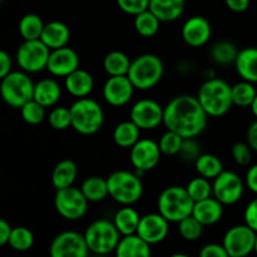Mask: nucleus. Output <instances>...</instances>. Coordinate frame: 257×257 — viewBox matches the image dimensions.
Here are the masks:
<instances>
[{"label":"nucleus","instance_id":"8","mask_svg":"<svg viewBox=\"0 0 257 257\" xmlns=\"http://www.w3.org/2000/svg\"><path fill=\"white\" fill-rule=\"evenodd\" d=\"M120 232L114 222L97 220L90 223L84 232L88 248L95 255H108L114 252L120 240Z\"/></svg>","mask_w":257,"mask_h":257},{"label":"nucleus","instance_id":"37","mask_svg":"<svg viewBox=\"0 0 257 257\" xmlns=\"http://www.w3.org/2000/svg\"><path fill=\"white\" fill-rule=\"evenodd\" d=\"M8 245L18 252H25V251L30 250L34 245V235L27 227H23V226L14 227Z\"/></svg>","mask_w":257,"mask_h":257},{"label":"nucleus","instance_id":"16","mask_svg":"<svg viewBox=\"0 0 257 257\" xmlns=\"http://www.w3.org/2000/svg\"><path fill=\"white\" fill-rule=\"evenodd\" d=\"M135 89L128 75L109 77L103 85V98L112 107H122L132 99Z\"/></svg>","mask_w":257,"mask_h":257},{"label":"nucleus","instance_id":"18","mask_svg":"<svg viewBox=\"0 0 257 257\" xmlns=\"http://www.w3.org/2000/svg\"><path fill=\"white\" fill-rule=\"evenodd\" d=\"M79 68V55L70 47L58 48L50 52L47 70L55 77L65 78Z\"/></svg>","mask_w":257,"mask_h":257},{"label":"nucleus","instance_id":"52","mask_svg":"<svg viewBox=\"0 0 257 257\" xmlns=\"http://www.w3.org/2000/svg\"><path fill=\"white\" fill-rule=\"evenodd\" d=\"M246 140H247L250 147L257 152V119L251 123L250 127H248L247 133H246Z\"/></svg>","mask_w":257,"mask_h":257},{"label":"nucleus","instance_id":"25","mask_svg":"<svg viewBox=\"0 0 257 257\" xmlns=\"http://www.w3.org/2000/svg\"><path fill=\"white\" fill-rule=\"evenodd\" d=\"M185 0H150L148 9L163 23L177 20L185 12Z\"/></svg>","mask_w":257,"mask_h":257},{"label":"nucleus","instance_id":"51","mask_svg":"<svg viewBox=\"0 0 257 257\" xmlns=\"http://www.w3.org/2000/svg\"><path fill=\"white\" fill-rule=\"evenodd\" d=\"M13 227L10 223L5 220H0V245L4 246L9 242L10 235H12Z\"/></svg>","mask_w":257,"mask_h":257},{"label":"nucleus","instance_id":"42","mask_svg":"<svg viewBox=\"0 0 257 257\" xmlns=\"http://www.w3.org/2000/svg\"><path fill=\"white\" fill-rule=\"evenodd\" d=\"M48 122L50 127L57 131H64L72 127V114L70 108L67 107H55L50 110L48 115Z\"/></svg>","mask_w":257,"mask_h":257},{"label":"nucleus","instance_id":"39","mask_svg":"<svg viewBox=\"0 0 257 257\" xmlns=\"http://www.w3.org/2000/svg\"><path fill=\"white\" fill-rule=\"evenodd\" d=\"M178 232L186 241H197L203 233V225L191 215L178 222Z\"/></svg>","mask_w":257,"mask_h":257},{"label":"nucleus","instance_id":"13","mask_svg":"<svg viewBox=\"0 0 257 257\" xmlns=\"http://www.w3.org/2000/svg\"><path fill=\"white\" fill-rule=\"evenodd\" d=\"M161 156L162 152L158 143L148 138L140 140L133 147H131V163L140 177L158 165Z\"/></svg>","mask_w":257,"mask_h":257},{"label":"nucleus","instance_id":"9","mask_svg":"<svg viewBox=\"0 0 257 257\" xmlns=\"http://www.w3.org/2000/svg\"><path fill=\"white\" fill-rule=\"evenodd\" d=\"M89 201L80 188L69 187L57 190L54 197V206L57 212L68 221H78L87 213Z\"/></svg>","mask_w":257,"mask_h":257},{"label":"nucleus","instance_id":"53","mask_svg":"<svg viewBox=\"0 0 257 257\" xmlns=\"http://www.w3.org/2000/svg\"><path fill=\"white\" fill-rule=\"evenodd\" d=\"M251 110H252V114L255 115L256 119H257V95H256L255 99H253L252 104H251Z\"/></svg>","mask_w":257,"mask_h":257},{"label":"nucleus","instance_id":"26","mask_svg":"<svg viewBox=\"0 0 257 257\" xmlns=\"http://www.w3.org/2000/svg\"><path fill=\"white\" fill-rule=\"evenodd\" d=\"M60 97H62V88L54 79L45 78L35 84L34 99L45 108L57 104Z\"/></svg>","mask_w":257,"mask_h":257},{"label":"nucleus","instance_id":"12","mask_svg":"<svg viewBox=\"0 0 257 257\" xmlns=\"http://www.w3.org/2000/svg\"><path fill=\"white\" fill-rule=\"evenodd\" d=\"M256 233L250 226L237 225L231 227L223 236L222 245L225 246L228 256L245 257L253 252Z\"/></svg>","mask_w":257,"mask_h":257},{"label":"nucleus","instance_id":"50","mask_svg":"<svg viewBox=\"0 0 257 257\" xmlns=\"http://www.w3.org/2000/svg\"><path fill=\"white\" fill-rule=\"evenodd\" d=\"M251 0H225L226 7L235 13H243L250 7Z\"/></svg>","mask_w":257,"mask_h":257},{"label":"nucleus","instance_id":"17","mask_svg":"<svg viewBox=\"0 0 257 257\" xmlns=\"http://www.w3.org/2000/svg\"><path fill=\"white\" fill-rule=\"evenodd\" d=\"M168 225H170V221L160 212L148 213L141 217L137 235L147 241L151 246L156 245V243L162 242L167 237L168 231H170Z\"/></svg>","mask_w":257,"mask_h":257},{"label":"nucleus","instance_id":"47","mask_svg":"<svg viewBox=\"0 0 257 257\" xmlns=\"http://www.w3.org/2000/svg\"><path fill=\"white\" fill-rule=\"evenodd\" d=\"M201 257H228L225 246L220 243H208L200 251Z\"/></svg>","mask_w":257,"mask_h":257},{"label":"nucleus","instance_id":"28","mask_svg":"<svg viewBox=\"0 0 257 257\" xmlns=\"http://www.w3.org/2000/svg\"><path fill=\"white\" fill-rule=\"evenodd\" d=\"M140 221V213L131 206H124V207L119 208L114 215V218H113L115 227L118 228L122 236L137 233Z\"/></svg>","mask_w":257,"mask_h":257},{"label":"nucleus","instance_id":"7","mask_svg":"<svg viewBox=\"0 0 257 257\" xmlns=\"http://www.w3.org/2000/svg\"><path fill=\"white\" fill-rule=\"evenodd\" d=\"M34 82L27 72H10L2 78L0 92L3 100L9 107L20 109L29 100L34 99Z\"/></svg>","mask_w":257,"mask_h":257},{"label":"nucleus","instance_id":"46","mask_svg":"<svg viewBox=\"0 0 257 257\" xmlns=\"http://www.w3.org/2000/svg\"><path fill=\"white\" fill-rule=\"evenodd\" d=\"M243 218H245V223L250 226L255 232H257V197L253 198L245 208L243 212Z\"/></svg>","mask_w":257,"mask_h":257},{"label":"nucleus","instance_id":"1","mask_svg":"<svg viewBox=\"0 0 257 257\" xmlns=\"http://www.w3.org/2000/svg\"><path fill=\"white\" fill-rule=\"evenodd\" d=\"M207 117L197 97L177 95L165 107L163 124L183 138H195L205 131Z\"/></svg>","mask_w":257,"mask_h":257},{"label":"nucleus","instance_id":"44","mask_svg":"<svg viewBox=\"0 0 257 257\" xmlns=\"http://www.w3.org/2000/svg\"><path fill=\"white\" fill-rule=\"evenodd\" d=\"M178 155L186 162H196V160L202 155V152H201V146L196 142L195 138H185L182 148H181Z\"/></svg>","mask_w":257,"mask_h":257},{"label":"nucleus","instance_id":"54","mask_svg":"<svg viewBox=\"0 0 257 257\" xmlns=\"http://www.w3.org/2000/svg\"><path fill=\"white\" fill-rule=\"evenodd\" d=\"M253 252L257 255V233H256V240H255V248H253Z\"/></svg>","mask_w":257,"mask_h":257},{"label":"nucleus","instance_id":"20","mask_svg":"<svg viewBox=\"0 0 257 257\" xmlns=\"http://www.w3.org/2000/svg\"><path fill=\"white\" fill-rule=\"evenodd\" d=\"M223 205L213 196L206 200L197 201L193 206L192 216H195L203 226H211L217 223L222 218Z\"/></svg>","mask_w":257,"mask_h":257},{"label":"nucleus","instance_id":"15","mask_svg":"<svg viewBox=\"0 0 257 257\" xmlns=\"http://www.w3.org/2000/svg\"><path fill=\"white\" fill-rule=\"evenodd\" d=\"M165 108L153 99H141L131 108L130 118L136 123L141 131H150L157 128L163 123Z\"/></svg>","mask_w":257,"mask_h":257},{"label":"nucleus","instance_id":"49","mask_svg":"<svg viewBox=\"0 0 257 257\" xmlns=\"http://www.w3.org/2000/svg\"><path fill=\"white\" fill-rule=\"evenodd\" d=\"M13 68V62L10 55L7 52L2 50L0 52V78H4L5 75L9 74Z\"/></svg>","mask_w":257,"mask_h":257},{"label":"nucleus","instance_id":"27","mask_svg":"<svg viewBox=\"0 0 257 257\" xmlns=\"http://www.w3.org/2000/svg\"><path fill=\"white\" fill-rule=\"evenodd\" d=\"M78 175V168L74 161L63 160L54 167L52 173V183L55 190L73 186Z\"/></svg>","mask_w":257,"mask_h":257},{"label":"nucleus","instance_id":"24","mask_svg":"<svg viewBox=\"0 0 257 257\" xmlns=\"http://www.w3.org/2000/svg\"><path fill=\"white\" fill-rule=\"evenodd\" d=\"M237 74L243 80L257 83V48L248 47L240 50L235 60Z\"/></svg>","mask_w":257,"mask_h":257},{"label":"nucleus","instance_id":"22","mask_svg":"<svg viewBox=\"0 0 257 257\" xmlns=\"http://www.w3.org/2000/svg\"><path fill=\"white\" fill-rule=\"evenodd\" d=\"M117 257H148L152 253L151 245L137 233L122 236L114 251Z\"/></svg>","mask_w":257,"mask_h":257},{"label":"nucleus","instance_id":"40","mask_svg":"<svg viewBox=\"0 0 257 257\" xmlns=\"http://www.w3.org/2000/svg\"><path fill=\"white\" fill-rule=\"evenodd\" d=\"M183 141H185V138L182 136L173 132V131L167 130V132L163 133L162 137L158 141V146H160V150L162 152V155L176 156L180 153L183 145Z\"/></svg>","mask_w":257,"mask_h":257},{"label":"nucleus","instance_id":"35","mask_svg":"<svg viewBox=\"0 0 257 257\" xmlns=\"http://www.w3.org/2000/svg\"><path fill=\"white\" fill-rule=\"evenodd\" d=\"M238 52L240 50H237L233 43L227 42V40H220L211 48V58L217 64L228 65L231 63H235Z\"/></svg>","mask_w":257,"mask_h":257},{"label":"nucleus","instance_id":"32","mask_svg":"<svg viewBox=\"0 0 257 257\" xmlns=\"http://www.w3.org/2000/svg\"><path fill=\"white\" fill-rule=\"evenodd\" d=\"M196 171L202 177L215 180L223 171V165L218 157L211 153H202L195 162Z\"/></svg>","mask_w":257,"mask_h":257},{"label":"nucleus","instance_id":"21","mask_svg":"<svg viewBox=\"0 0 257 257\" xmlns=\"http://www.w3.org/2000/svg\"><path fill=\"white\" fill-rule=\"evenodd\" d=\"M64 87L73 97L84 98L92 93L94 88V79L89 72L78 68L64 78Z\"/></svg>","mask_w":257,"mask_h":257},{"label":"nucleus","instance_id":"31","mask_svg":"<svg viewBox=\"0 0 257 257\" xmlns=\"http://www.w3.org/2000/svg\"><path fill=\"white\" fill-rule=\"evenodd\" d=\"M131 59L127 54L119 50H113L108 53L103 60V67L109 77L115 75H127L131 68Z\"/></svg>","mask_w":257,"mask_h":257},{"label":"nucleus","instance_id":"14","mask_svg":"<svg viewBox=\"0 0 257 257\" xmlns=\"http://www.w3.org/2000/svg\"><path fill=\"white\" fill-rule=\"evenodd\" d=\"M84 235L75 231H64L54 237L49 247L52 257H85L89 253Z\"/></svg>","mask_w":257,"mask_h":257},{"label":"nucleus","instance_id":"6","mask_svg":"<svg viewBox=\"0 0 257 257\" xmlns=\"http://www.w3.org/2000/svg\"><path fill=\"white\" fill-rule=\"evenodd\" d=\"M142 177L130 171H114L107 178L109 196L123 206H131L143 195Z\"/></svg>","mask_w":257,"mask_h":257},{"label":"nucleus","instance_id":"4","mask_svg":"<svg viewBox=\"0 0 257 257\" xmlns=\"http://www.w3.org/2000/svg\"><path fill=\"white\" fill-rule=\"evenodd\" d=\"M165 72L163 62L156 54H142L131 63L128 78L136 89L150 90L161 82Z\"/></svg>","mask_w":257,"mask_h":257},{"label":"nucleus","instance_id":"36","mask_svg":"<svg viewBox=\"0 0 257 257\" xmlns=\"http://www.w3.org/2000/svg\"><path fill=\"white\" fill-rule=\"evenodd\" d=\"M257 92L253 87V83L243 80L232 85V100L233 105L237 107H251L253 99L256 98Z\"/></svg>","mask_w":257,"mask_h":257},{"label":"nucleus","instance_id":"10","mask_svg":"<svg viewBox=\"0 0 257 257\" xmlns=\"http://www.w3.org/2000/svg\"><path fill=\"white\" fill-rule=\"evenodd\" d=\"M52 50L42 42V39L24 40L17 50V63L22 70L27 73H38L47 69Z\"/></svg>","mask_w":257,"mask_h":257},{"label":"nucleus","instance_id":"2","mask_svg":"<svg viewBox=\"0 0 257 257\" xmlns=\"http://www.w3.org/2000/svg\"><path fill=\"white\" fill-rule=\"evenodd\" d=\"M197 98L210 117H222L233 105L232 87L220 78L206 80L198 89Z\"/></svg>","mask_w":257,"mask_h":257},{"label":"nucleus","instance_id":"19","mask_svg":"<svg viewBox=\"0 0 257 257\" xmlns=\"http://www.w3.org/2000/svg\"><path fill=\"white\" fill-rule=\"evenodd\" d=\"M212 35V27L206 18L193 15L188 18L182 27L183 42L192 48H200L207 44Z\"/></svg>","mask_w":257,"mask_h":257},{"label":"nucleus","instance_id":"43","mask_svg":"<svg viewBox=\"0 0 257 257\" xmlns=\"http://www.w3.org/2000/svg\"><path fill=\"white\" fill-rule=\"evenodd\" d=\"M252 148L247 142H237L232 146V158L237 165L248 166L252 162Z\"/></svg>","mask_w":257,"mask_h":257},{"label":"nucleus","instance_id":"11","mask_svg":"<svg viewBox=\"0 0 257 257\" xmlns=\"http://www.w3.org/2000/svg\"><path fill=\"white\" fill-rule=\"evenodd\" d=\"M242 178L232 171L223 170L212 183V196L217 198L223 206L235 205L241 200L245 191Z\"/></svg>","mask_w":257,"mask_h":257},{"label":"nucleus","instance_id":"3","mask_svg":"<svg viewBox=\"0 0 257 257\" xmlns=\"http://www.w3.org/2000/svg\"><path fill=\"white\" fill-rule=\"evenodd\" d=\"M195 201L188 195L186 187L171 186L161 192L157 201L158 212L170 222L178 223L192 215Z\"/></svg>","mask_w":257,"mask_h":257},{"label":"nucleus","instance_id":"34","mask_svg":"<svg viewBox=\"0 0 257 257\" xmlns=\"http://www.w3.org/2000/svg\"><path fill=\"white\" fill-rule=\"evenodd\" d=\"M45 24L37 14H25L19 22V33L24 40L40 39Z\"/></svg>","mask_w":257,"mask_h":257},{"label":"nucleus","instance_id":"30","mask_svg":"<svg viewBox=\"0 0 257 257\" xmlns=\"http://www.w3.org/2000/svg\"><path fill=\"white\" fill-rule=\"evenodd\" d=\"M80 190L89 202H100L109 196L107 180L98 176H92L83 181Z\"/></svg>","mask_w":257,"mask_h":257},{"label":"nucleus","instance_id":"29","mask_svg":"<svg viewBox=\"0 0 257 257\" xmlns=\"http://www.w3.org/2000/svg\"><path fill=\"white\" fill-rule=\"evenodd\" d=\"M141 128L133 120H124L115 125L113 131V141L118 147L131 148L140 141Z\"/></svg>","mask_w":257,"mask_h":257},{"label":"nucleus","instance_id":"33","mask_svg":"<svg viewBox=\"0 0 257 257\" xmlns=\"http://www.w3.org/2000/svg\"><path fill=\"white\" fill-rule=\"evenodd\" d=\"M161 20L151 12L150 9L140 13L135 17V28L136 32L145 38H152L160 30Z\"/></svg>","mask_w":257,"mask_h":257},{"label":"nucleus","instance_id":"48","mask_svg":"<svg viewBox=\"0 0 257 257\" xmlns=\"http://www.w3.org/2000/svg\"><path fill=\"white\" fill-rule=\"evenodd\" d=\"M245 183L248 190L257 195V163L248 168L247 173H246Z\"/></svg>","mask_w":257,"mask_h":257},{"label":"nucleus","instance_id":"41","mask_svg":"<svg viewBox=\"0 0 257 257\" xmlns=\"http://www.w3.org/2000/svg\"><path fill=\"white\" fill-rule=\"evenodd\" d=\"M22 118L28 124H40L45 119V107L35 99L29 100L20 108Z\"/></svg>","mask_w":257,"mask_h":257},{"label":"nucleus","instance_id":"5","mask_svg":"<svg viewBox=\"0 0 257 257\" xmlns=\"http://www.w3.org/2000/svg\"><path fill=\"white\" fill-rule=\"evenodd\" d=\"M72 128L78 133L90 136L97 133L104 123V112L94 99L84 97L77 98L70 105Z\"/></svg>","mask_w":257,"mask_h":257},{"label":"nucleus","instance_id":"45","mask_svg":"<svg viewBox=\"0 0 257 257\" xmlns=\"http://www.w3.org/2000/svg\"><path fill=\"white\" fill-rule=\"evenodd\" d=\"M115 2L122 12L133 17L150 8V0H115Z\"/></svg>","mask_w":257,"mask_h":257},{"label":"nucleus","instance_id":"38","mask_svg":"<svg viewBox=\"0 0 257 257\" xmlns=\"http://www.w3.org/2000/svg\"><path fill=\"white\" fill-rule=\"evenodd\" d=\"M186 190H187L188 195L192 197V200L197 202V201L206 200L212 196V183L210 182L208 178L200 176V177L191 180Z\"/></svg>","mask_w":257,"mask_h":257},{"label":"nucleus","instance_id":"23","mask_svg":"<svg viewBox=\"0 0 257 257\" xmlns=\"http://www.w3.org/2000/svg\"><path fill=\"white\" fill-rule=\"evenodd\" d=\"M40 39L50 50L67 47L70 40V30L62 22L47 23Z\"/></svg>","mask_w":257,"mask_h":257}]
</instances>
